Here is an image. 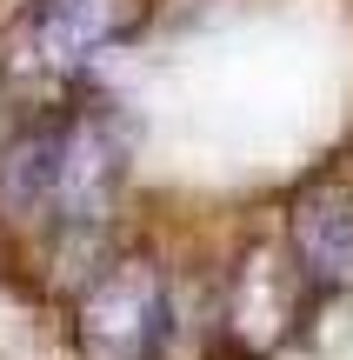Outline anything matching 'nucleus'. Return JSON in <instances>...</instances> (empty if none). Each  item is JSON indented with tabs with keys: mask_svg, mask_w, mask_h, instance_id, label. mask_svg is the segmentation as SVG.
I'll list each match as a JSON object with an SVG mask.
<instances>
[{
	"mask_svg": "<svg viewBox=\"0 0 353 360\" xmlns=\"http://www.w3.org/2000/svg\"><path fill=\"white\" fill-rule=\"evenodd\" d=\"M160 327H167L160 274L147 260H120L107 281H93L87 307H80V347L87 360H154Z\"/></svg>",
	"mask_w": 353,
	"mask_h": 360,
	"instance_id": "nucleus-1",
	"label": "nucleus"
},
{
	"mask_svg": "<svg viewBox=\"0 0 353 360\" xmlns=\"http://www.w3.org/2000/svg\"><path fill=\"white\" fill-rule=\"evenodd\" d=\"M133 20H140L133 0H40L34 40L47 60H87V53L114 47Z\"/></svg>",
	"mask_w": 353,
	"mask_h": 360,
	"instance_id": "nucleus-2",
	"label": "nucleus"
},
{
	"mask_svg": "<svg viewBox=\"0 0 353 360\" xmlns=\"http://www.w3.org/2000/svg\"><path fill=\"white\" fill-rule=\"evenodd\" d=\"M293 233H300V254H307V274L320 281H347L353 274V200L333 187L307 193L300 214H293Z\"/></svg>",
	"mask_w": 353,
	"mask_h": 360,
	"instance_id": "nucleus-3",
	"label": "nucleus"
}]
</instances>
